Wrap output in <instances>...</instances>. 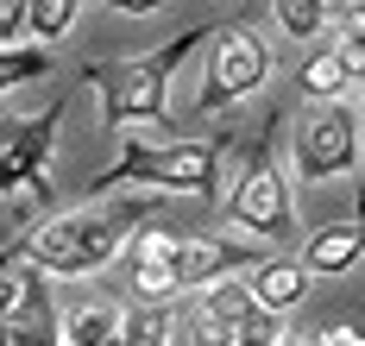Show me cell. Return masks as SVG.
Masks as SVG:
<instances>
[{"mask_svg":"<svg viewBox=\"0 0 365 346\" xmlns=\"http://www.w3.org/2000/svg\"><path fill=\"white\" fill-rule=\"evenodd\" d=\"M120 315L126 308H113V303H82L63 321V346H120Z\"/></svg>","mask_w":365,"mask_h":346,"instance_id":"obj_13","label":"cell"},{"mask_svg":"<svg viewBox=\"0 0 365 346\" xmlns=\"http://www.w3.org/2000/svg\"><path fill=\"white\" fill-rule=\"evenodd\" d=\"M264 76H271V44L258 38L246 19L215 26V38H208V76H202V95H195V114L202 120L227 114L233 101H246L252 88H264Z\"/></svg>","mask_w":365,"mask_h":346,"instance_id":"obj_5","label":"cell"},{"mask_svg":"<svg viewBox=\"0 0 365 346\" xmlns=\"http://www.w3.org/2000/svg\"><path fill=\"white\" fill-rule=\"evenodd\" d=\"M353 82H346V70H340V57H334V44H322L309 63H302V95H315V101H340Z\"/></svg>","mask_w":365,"mask_h":346,"instance_id":"obj_16","label":"cell"},{"mask_svg":"<svg viewBox=\"0 0 365 346\" xmlns=\"http://www.w3.org/2000/svg\"><path fill=\"white\" fill-rule=\"evenodd\" d=\"M177 327H182V346H240V327L220 321L208 303H189L177 315Z\"/></svg>","mask_w":365,"mask_h":346,"instance_id":"obj_14","label":"cell"},{"mask_svg":"<svg viewBox=\"0 0 365 346\" xmlns=\"http://www.w3.org/2000/svg\"><path fill=\"white\" fill-rule=\"evenodd\" d=\"M177 233L145 221V227L133 233V283H139V303H170L182 296L177 290Z\"/></svg>","mask_w":365,"mask_h":346,"instance_id":"obj_10","label":"cell"},{"mask_svg":"<svg viewBox=\"0 0 365 346\" xmlns=\"http://www.w3.org/2000/svg\"><path fill=\"white\" fill-rule=\"evenodd\" d=\"M277 6V26H284V38H315L328 19H322V0H271Z\"/></svg>","mask_w":365,"mask_h":346,"instance_id":"obj_19","label":"cell"},{"mask_svg":"<svg viewBox=\"0 0 365 346\" xmlns=\"http://www.w3.org/2000/svg\"><path fill=\"white\" fill-rule=\"evenodd\" d=\"M76 13H82V0H32L26 32H38V44H57L76 32Z\"/></svg>","mask_w":365,"mask_h":346,"instance_id":"obj_17","label":"cell"},{"mask_svg":"<svg viewBox=\"0 0 365 346\" xmlns=\"http://www.w3.org/2000/svg\"><path fill=\"white\" fill-rule=\"evenodd\" d=\"M271 346H315V334H277Z\"/></svg>","mask_w":365,"mask_h":346,"instance_id":"obj_24","label":"cell"},{"mask_svg":"<svg viewBox=\"0 0 365 346\" xmlns=\"http://www.w3.org/2000/svg\"><path fill=\"white\" fill-rule=\"evenodd\" d=\"M26 13H32V0H0V51L26 32Z\"/></svg>","mask_w":365,"mask_h":346,"instance_id":"obj_20","label":"cell"},{"mask_svg":"<svg viewBox=\"0 0 365 346\" xmlns=\"http://www.w3.org/2000/svg\"><path fill=\"white\" fill-rule=\"evenodd\" d=\"M113 13H158V6H164V0H108Z\"/></svg>","mask_w":365,"mask_h":346,"instance_id":"obj_23","label":"cell"},{"mask_svg":"<svg viewBox=\"0 0 365 346\" xmlns=\"http://www.w3.org/2000/svg\"><path fill=\"white\" fill-rule=\"evenodd\" d=\"M264 265L258 258V239H233V233H195V239H182L177 246V290H208L220 277H233V271H252Z\"/></svg>","mask_w":365,"mask_h":346,"instance_id":"obj_8","label":"cell"},{"mask_svg":"<svg viewBox=\"0 0 365 346\" xmlns=\"http://www.w3.org/2000/svg\"><path fill=\"white\" fill-rule=\"evenodd\" d=\"M353 227H359V233H365V189H359V221H353Z\"/></svg>","mask_w":365,"mask_h":346,"instance_id":"obj_25","label":"cell"},{"mask_svg":"<svg viewBox=\"0 0 365 346\" xmlns=\"http://www.w3.org/2000/svg\"><path fill=\"white\" fill-rule=\"evenodd\" d=\"M57 321H63V315L51 308L44 271H26V277H19V303L0 321V346H63V327H57Z\"/></svg>","mask_w":365,"mask_h":346,"instance_id":"obj_9","label":"cell"},{"mask_svg":"<svg viewBox=\"0 0 365 346\" xmlns=\"http://www.w3.org/2000/svg\"><path fill=\"white\" fill-rule=\"evenodd\" d=\"M315 346H365V327L359 321H328V327L315 334Z\"/></svg>","mask_w":365,"mask_h":346,"instance_id":"obj_21","label":"cell"},{"mask_svg":"<svg viewBox=\"0 0 365 346\" xmlns=\"http://www.w3.org/2000/svg\"><path fill=\"white\" fill-rule=\"evenodd\" d=\"M359 114L346 101H322L315 114H302V132H296V177L302 183H328L340 170H353L359 157Z\"/></svg>","mask_w":365,"mask_h":346,"instance_id":"obj_6","label":"cell"},{"mask_svg":"<svg viewBox=\"0 0 365 346\" xmlns=\"http://www.w3.org/2000/svg\"><path fill=\"white\" fill-rule=\"evenodd\" d=\"M51 70H57V63H51V44H6V51H0V95L19 88V82L51 76Z\"/></svg>","mask_w":365,"mask_h":346,"instance_id":"obj_15","label":"cell"},{"mask_svg":"<svg viewBox=\"0 0 365 346\" xmlns=\"http://www.w3.org/2000/svg\"><path fill=\"white\" fill-rule=\"evenodd\" d=\"M57 120H63V101H51L44 114L0 120V195H19V189L44 183V164H51V145H57Z\"/></svg>","mask_w":365,"mask_h":346,"instance_id":"obj_7","label":"cell"},{"mask_svg":"<svg viewBox=\"0 0 365 346\" xmlns=\"http://www.w3.org/2000/svg\"><path fill=\"white\" fill-rule=\"evenodd\" d=\"M246 290H252L258 308L284 315V308H296L302 296H309V271H302V258H264V265H252Z\"/></svg>","mask_w":365,"mask_h":346,"instance_id":"obj_11","label":"cell"},{"mask_svg":"<svg viewBox=\"0 0 365 346\" xmlns=\"http://www.w3.org/2000/svg\"><path fill=\"white\" fill-rule=\"evenodd\" d=\"M227 157V132L215 139H182V145H145V139H126L120 164L101 170L95 195L113 183H145L151 195H202V208L215 201V170Z\"/></svg>","mask_w":365,"mask_h":346,"instance_id":"obj_3","label":"cell"},{"mask_svg":"<svg viewBox=\"0 0 365 346\" xmlns=\"http://www.w3.org/2000/svg\"><path fill=\"white\" fill-rule=\"evenodd\" d=\"M365 258V233L353 221H334V227H315L309 233V246H302V271L315 277V271H353Z\"/></svg>","mask_w":365,"mask_h":346,"instance_id":"obj_12","label":"cell"},{"mask_svg":"<svg viewBox=\"0 0 365 346\" xmlns=\"http://www.w3.org/2000/svg\"><path fill=\"white\" fill-rule=\"evenodd\" d=\"M13 303H19V283H13V277H0V321L13 315Z\"/></svg>","mask_w":365,"mask_h":346,"instance_id":"obj_22","label":"cell"},{"mask_svg":"<svg viewBox=\"0 0 365 346\" xmlns=\"http://www.w3.org/2000/svg\"><path fill=\"white\" fill-rule=\"evenodd\" d=\"M277 120L284 114H271L258 126L252 152L240 164V183H233L227 208H220V221H233L246 239H290L296 233V201H290L284 170H277Z\"/></svg>","mask_w":365,"mask_h":346,"instance_id":"obj_4","label":"cell"},{"mask_svg":"<svg viewBox=\"0 0 365 346\" xmlns=\"http://www.w3.org/2000/svg\"><path fill=\"white\" fill-rule=\"evenodd\" d=\"M208 38H215V19L177 32V38L158 44V51L120 57V63H88L82 82H88L95 101H101V126H145V120L158 126V120L170 114V76H177Z\"/></svg>","mask_w":365,"mask_h":346,"instance_id":"obj_2","label":"cell"},{"mask_svg":"<svg viewBox=\"0 0 365 346\" xmlns=\"http://www.w3.org/2000/svg\"><path fill=\"white\" fill-rule=\"evenodd\" d=\"M145 221H158V201H151V195L82 201L70 214L32 221L19 239H6V246H0V265H32V271H44V277H88V271L108 265Z\"/></svg>","mask_w":365,"mask_h":346,"instance_id":"obj_1","label":"cell"},{"mask_svg":"<svg viewBox=\"0 0 365 346\" xmlns=\"http://www.w3.org/2000/svg\"><path fill=\"white\" fill-rule=\"evenodd\" d=\"M334 57L346 82H365V19H334Z\"/></svg>","mask_w":365,"mask_h":346,"instance_id":"obj_18","label":"cell"}]
</instances>
